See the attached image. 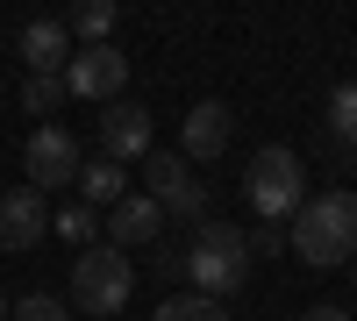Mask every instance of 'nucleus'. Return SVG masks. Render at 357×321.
<instances>
[{
	"label": "nucleus",
	"instance_id": "obj_1",
	"mask_svg": "<svg viewBox=\"0 0 357 321\" xmlns=\"http://www.w3.org/2000/svg\"><path fill=\"white\" fill-rule=\"evenodd\" d=\"M286 243L301 265L329 272V265H350L357 257V193H307V208L286 221Z\"/></svg>",
	"mask_w": 357,
	"mask_h": 321
},
{
	"label": "nucleus",
	"instance_id": "obj_2",
	"mask_svg": "<svg viewBox=\"0 0 357 321\" xmlns=\"http://www.w3.org/2000/svg\"><path fill=\"white\" fill-rule=\"evenodd\" d=\"M178 265H186V279H193V293H200V300H229L236 285L250 279V236L207 214V221L193 228V250L178 257Z\"/></svg>",
	"mask_w": 357,
	"mask_h": 321
},
{
	"label": "nucleus",
	"instance_id": "obj_3",
	"mask_svg": "<svg viewBox=\"0 0 357 321\" xmlns=\"http://www.w3.org/2000/svg\"><path fill=\"white\" fill-rule=\"evenodd\" d=\"M243 200L257 208V221H293L307 208V164L293 157V150H257L250 171H243Z\"/></svg>",
	"mask_w": 357,
	"mask_h": 321
},
{
	"label": "nucleus",
	"instance_id": "obj_4",
	"mask_svg": "<svg viewBox=\"0 0 357 321\" xmlns=\"http://www.w3.org/2000/svg\"><path fill=\"white\" fill-rule=\"evenodd\" d=\"M129 293H136L129 250H114V243L79 250V265H72V307H79V314H122Z\"/></svg>",
	"mask_w": 357,
	"mask_h": 321
},
{
	"label": "nucleus",
	"instance_id": "obj_5",
	"mask_svg": "<svg viewBox=\"0 0 357 321\" xmlns=\"http://www.w3.org/2000/svg\"><path fill=\"white\" fill-rule=\"evenodd\" d=\"M143 179H151V200H158L165 214H178V221H207V186L193 179L186 157L151 150V157H143Z\"/></svg>",
	"mask_w": 357,
	"mask_h": 321
},
{
	"label": "nucleus",
	"instance_id": "obj_6",
	"mask_svg": "<svg viewBox=\"0 0 357 321\" xmlns=\"http://www.w3.org/2000/svg\"><path fill=\"white\" fill-rule=\"evenodd\" d=\"M122 86H129V57L114 50V43H86V50H72V65H65V93L114 107V100H122Z\"/></svg>",
	"mask_w": 357,
	"mask_h": 321
},
{
	"label": "nucleus",
	"instance_id": "obj_7",
	"mask_svg": "<svg viewBox=\"0 0 357 321\" xmlns=\"http://www.w3.org/2000/svg\"><path fill=\"white\" fill-rule=\"evenodd\" d=\"M22 164H29V186H36L43 200H50L57 186H79V143H72V129H65V122H43L36 136H29Z\"/></svg>",
	"mask_w": 357,
	"mask_h": 321
},
{
	"label": "nucleus",
	"instance_id": "obj_8",
	"mask_svg": "<svg viewBox=\"0 0 357 321\" xmlns=\"http://www.w3.org/2000/svg\"><path fill=\"white\" fill-rule=\"evenodd\" d=\"M100 143H107V164H143L158 150V136H151V107H136V100H114L100 114Z\"/></svg>",
	"mask_w": 357,
	"mask_h": 321
},
{
	"label": "nucleus",
	"instance_id": "obj_9",
	"mask_svg": "<svg viewBox=\"0 0 357 321\" xmlns=\"http://www.w3.org/2000/svg\"><path fill=\"white\" fill-rule=\"evenodd\" d=\"M50 228V200L36 186H8L0 193V250H36Z\"/></svg>",
	"mask_w": 357,
	"mask_h": 321
},
{
	"label": "nucleus",
	"instance_id": "obj_10",
	"mask_svg": "<svg viewBox=\"0 0 357 321\" xmlns=\"http://www.w3.org/2000/svg\"><path fill=\"white\" fill-rule=\"evenodd\" d=\"M229 136H236V114L222 100H200L186 122H178V157H186V164H215L229 150Z\"/></svg>",
	"mask_w": 357,
	"mask_h": 321
},
{
	"label": "nucleus",
	"instance_id": "obj_11",
	"mask_svg": "<svg viewBox=\"0 0 357 321\" xmlns=\"http://www.w3.org/2000/svg\"><path fill=\"white\" fill-rule=\"evenodd\" d=\"M107 243L114 250H136V243H158L165 236V208H158V200L151 193H122V200H114V208H107Z\"/></svg>",
	"mask_w": 357,
	"mask_h": 321
},
{
	"label": "nucleus",
	"instance_id": "obj_12",
	"mask_svg": "<svg viewBox=\"0 0 357 321\" xmlns=\"http://www.w3.org/2000/svg\"><path fill=\"white\" fill-rule=\"evenodd\" d=\"M22 65H29V79H65V65H72V29L65 22H29L22 29Z\"/></svg>",
	"mask_w": 357,
	"mask_h": 321
},
{
	"label": "nucleus",
	"instance_id": "obj_13",
	"mask_svg": "<svg viewBox=\"0 0 357 321\" xmlns=\"http://www.w3.org/2000/svg\"><path fill=\"white\" fill-rule=\"evenodd\" d=\"M129 186H122V164H79V200H86V208H114V200H122Z\"/></svg>",
	"mask_w": 357,
	"mask_h": 321
},
{
	"label": "nucleus",
	"instance_id": "obj_14",
	"mask_svg": "<svg viewBox=\"0 0 357 321\" xmlns=\"http://www.w3.org/2000/svg\"><path fill=\"white\" fill-rule=\"evenodd\" d=\"M329 129H336V143L357 150V79H343L336 93H329Z\"/></svg>",
	"mask_w": 357,
	"mask_h": 321
},
{
	"label": "nucleus",
	"instance_id": "obj_15",
	"mask_svg": "<svg viewBox=\"0 0 357 321\" xmlns=\"http://www.w3.org/2000/svg\"><path fill=\"white\" fill-rule=\"evenodd\" d=\"M158 321H229V307L222 300H200V293H172L158 307Z\"/></svg>",
	"mask_w": 357,
	"mask_h": 321
},
{
	"label": "nucleus",
	"instance_id": "obj_16",
	"mask_svg": "<svg viewBox=\"0 0 357 321\" xmlns=\"http://www.w3.org/2000/svg\"><path fill=\"white\" fill-rule=\"evenodd\" d=\"M57 236H65V243H79V250H93V228H100V214L93 208H86V200H79V208H57Z\"/></svg>",
	"mask_w": 357,
	"mask_h": 321
},
{
	"label": "nucleus",
	"instance_id": "obj_17",
	"mask_svg": "<svg viewBox=\"0 0 357 321\" xmlns=\"http://www.w3.org/2000/svg\"><path fill=\"white\" fill-rule=\"evenodd\" d=\"M65 29H79V36L107 43V36H114V0H86V8H72V22H65Z\"/></svg>",
	"mask_w": 357,
	"mask_h": 321
},
{
	"label": "nucleus",
	"instance_id": "obj_18",
	"mask_svg": "<svg viewBox=\"0 0 357 321\" xmlns=\"http://www.w3.org/2000/svg\"><path fill=\"white\" fill-rule=\"evenodd\" d=\"M8 321H72V300H57V293H22Z\"/></svg>",
	"mask_w": 357,
	"mask_h": 321
},
{
	"label": "nucleus",
	"instance_id": "obj_19",
	"mask_svg": "<svg viewBox=\"0 0 357 321\" xmlns=\"http://www.w3.org/2000/svg\"><path fill=\"white\" fill-rule=\"evenodd\" d=\"M57 100H65V79H29V86H22V107H29V114H50Z\"/></svg>",
	"mask_w": 357,
	"mask_h": 321
},
{
	"label": "nucleus",
	"instance_id": "obj_20",
	"mask_svg": "<svg viewBox=\"0 0 357 321\" xmlns=\"http://www.w3.org/2000/svg\"><path fill=\"white\" fill-rule=\"evenodd\" d=\"M279 250H286V228H279V221L250 228V257H279Z\"/></svg>",
	"mask_w": 357,
	"mask_h": 321
},
{
	"label": "nucleus",
	"instance_id": "obj_21",
	"mask_svg": "<svg viewBox=\"0 0 357 321\" xmlns=\"http://www.w3.org/2000/svg\"><path fill=\"white\" fill-rule=\"evenodd\" d=\"M301 321H350V314H343V307H307Z\"/></svg>",
	"mask_w": 357,
	"mask_h": 321
},
{
	"label": "nucleus",
	"instance_id": "obj_22",
	"mask_svg": "<svg viewBox=\"0 0 357 321\" xmlns=\"http://www.w3.org/2000/svg\"><path fill=\"white\" fill-rule=\"evenodd\" d=\"M8 314H15V300H8V293H0V321H8Z\"/></svg>",
	"mask_w": 357,
	"mask_h": 321
}]
</instances>
